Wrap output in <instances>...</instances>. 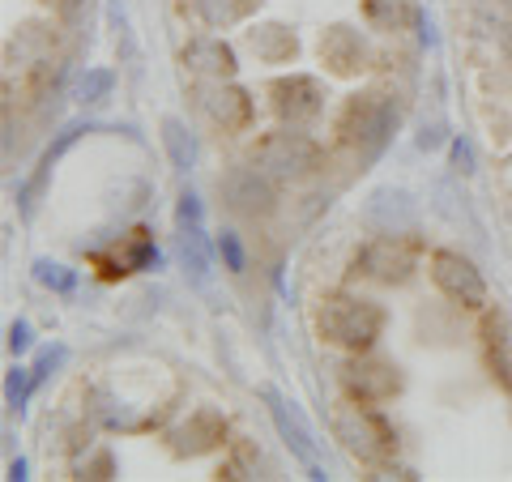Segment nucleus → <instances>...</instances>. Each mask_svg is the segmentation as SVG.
<instances>
[{
  "mask_svg": "<svg viewBox=\"0 0 512 482\" xmlns=\"http://www.w3.org/2000/svg\"><path fill=\"white\" fill-rule=\"evenodd\" d=\"M384 308L376 299H363V295H329L316 312V329L325 342L350 350V355H363L372 350L384 333Z\"/></svg>",
  "mask_w": 512,
  "mask_h": 482,
  "instance_id": "nucleus-1",
  "label": "nucleus"
},
{
  "mask_svg": "<svg viewBox=\"0 0 512 482\" xmlns=\"http://www.w3.org/2000/svg\"><path fill=\"white\" fill-rule=\"evenodd\" d=\"M393 124H397V107L384 99V94H355V99H346V107H342L338 133L346 146L380 154L384 141L393 137Z\"/></svg>",
  "mask_w": 512,
  "mask_h": 482,
  "instance_id": "nucleus-2",
  "label": "nucleus"
},
{
  "mask_svg": "<svg viewBox=\"0 0 512 482\" xmlns=\"http://www.w3.org/2000/svg\"><path fill=\"white\" fill-rule=\"evenodd\" d=\"M414 269H419V239H410L406 231H384L359 252V273L384 286L410 282Z\"/></svg>",
  "mask_w": 512,
  "mask_h": 482,
  "instance_id": "nucleus-3",
  "label": "nucleus"
},
{
  "mask_svg": "<svg viewBox=\"0 0 512 482\" xmlns=\"http://www.w3.org/2000/svg\"><path fill=\"white\" fill-rule=\"evenodd\" d=\"M333 431L346 444V453H355L359 461H384L393 453V431L384 427V419L363 406V401H346V406L333 414Z\"/></svg>",
  "mask_w": 512,
  "mask_h": 482,
  "instance_id": "nucleus-4",
  "label": "nucleus"
},
{
  "mask_svg": "<svg viewBox=\"0 0 512 482\" xmlns=\"http://www.w3.org/2000/svg\"><path fill=\"white\" fill-rule=\"evenodd\" d=\"M256 167H265L274 180H299V175H308L316 167V141L308 133H299V128H274V133H265L256 141Z\"/></svg>",
  "mask_w": 512,
  "mask_h": 482,
  "instance_id": "nucleus-5",
  "label": "nucleus"
},
{
  "mask_svg": "<svg viewBox=\"0 0 512 482\" xmlns=\"http://www.w3.org/2000/svg\"><path fill=\"white\" fill-rule=\"evenodd\" d=\"M431 282H436L453 303H461V308H470V312H483L487 308V282H483V273L474 269L470 256H461L453 248H436V252H431Z\"/></svg>",
  "mask_w": 512,
  "mask_h": 482,
  "instance_id": "nucleus-6",
  "label": "nucleus"
},
{
  "mask_svg": "<svg viewBox=\"0 0 512 482\" xmlns=\"http://www.w3.org/2000/svg\"><path fill=\"white\" fill-rule=\"evenodd\" d=\"M269 103H274L282 124L303 128L325 111V86L308 73H291V77H278V82L269 86Z\"/></svg>",
  "mask_w": 512,
  "mask_h": 482,
  "instance_id": "nucleus-7",
  "label": "nucleus"
},
{
  "mask_svg": "<svg viewBox=\"0 0 512 482\" xmlns=\"http://www.w3.org/2000/svg\"><path fill=\"white\" fill-rule=\"evenodd\" d=\"M338 380L350 401H363V406H376V401H389L402 389V376H397L393 363L384 359H350L338 367Z\"/></svg>",
  "mask_w": 512,
  "mask_h": 482,
  "instance_id": "nucleus-8",
  "label": "nucleus"
},
{
  "mask_svg": "<svg viewBox=\"0 0 512 482\" xmlns=\"http://www.w3.org/2000/svg\"><path fill=\"white\" fill-rule=\"evenodd\" d=\"M197 99L205 107V116H210L214 124H222V128H231V133H244V128L252 124V94L239 90V86H222V77L197 86Z\"/></svg>",
  "mask_w": 512,
  "mask_h": 482,
  "instance_id": "nucleus-9",
  "label": "nucleus"
},
{
  "mask_svg": "<svg viewBox=\"0 0 512 482\" xmlns=\"http://www.w3.org/2000/svg\"><path fill=\"white\" fill-rule=\"evenodd\" d=\"M167 440H171L175 457H201V453H210V448H218L222 440H227V419H222L218 410L201 406V410H192L188 423L175 427Z\"/></svg>",
  "mask_w": 512,
  "mask_h": 482,
  "instance_id": "nucleus-10",
  "label": "nucleus"
},
{
  "mask_svg": "<svg viewBox=\"0 0 512 482\" xmlns=\"http://www.w3.org/2000/svg\"><path fill=\"white\" fill-rule=\"evenodd\" d=\"M227 201H231V210L239 214H269L274 210V201H278V188H274V175H269L265 167H239L227 175Z\"/></svg>",
  "mask_w": 512,
  "mask_h": 482,
  "instance_id": "nucleus-11",
  "label": "nucleus"
},
{
  "mask_svg": "<svg viewBox=\"0 0 512 482\" xmlns=\"http://www.w3.org/2000/svg\"><path fill=\"white\" fill-rule=\"evenodd\" d=\"M265 401H269V414H274V427H278V436L286 440V448H291L299 461L312 465V478H325L320 474V465H316V440H312L308 423H303V414L295 410V401H282L274 389H265Z\"/></svg>",
  "mask_w": 512,
  "mask_h": 482,
  "instance_id": "nucleus-12",
  "label": "nucleus"
},
{
  "mask_svg": "<svg viewBox=\"0 0 512 482\" xmlns=\"http://www.w3.org/2000/svg\"><path fill=\"white\" fill-rule=\"evenodd\" d=\"M320 60L329 64L333 73H363L367 60H372V52H367V39L359 35V30L350 26H329L325 35H320Z\"/></svg>",
  "mask_w": 512,
  "mask_h": 482,
  "instance_id": "nucleus-13",
  "label": "nucleus"
},
{
  "mask_svg": "<svg viewBox=\"0 0 512 482\" xmlns=\"http://www.w3.org/2000/svg\"><path fill=\"white\" fill-rule=\"evenodd\" d=\"M184 64L192 73L201 77H222V82H231L239 73V60H235V47L227 39H214V35H201L184 47Z\"/></svg>",
  "mask_w": 512,
  "mask_h": 482,
  "instance_id": "nucleus-14",
  "label": "nucleus"
},
{
  "mask_svg": "<svg viewBox=\"0 0 512 482\" xmlns=\"http://www.w3.org/2000/svg\"><path fill=\"white\" fill-rule=\"evenodd\" d=\"M175 248H180V265L188 273V282L192 286H205L210 282V239H205L201 231V218H184V222H175Z\"/></svg>",
  "mask_w": 512,
  "mask_h": 482,
  "instance_id": "nucleus-15",
  "label": "nucleus"
},
{
  "mask_svg": "<svg viewBox=\"0 0 512 482\" xmlns=\"http://www.w3.org/2000/svg\"><path fill=\"white\" fill-rule=\"evenodd\" d=\"M248 47H252V52L261 56L265 64H286V60H295L299 39H295L291 26H282V22H261V26H248Z\"/></svg>",
  "mask_w": 512,
  "mask_h": 482,
  "instance_id": "nucleus-16",
  "label": "nucleus"
},
{
  "mask_svg": "<svg viewBox=\"0 0 512 482\" xmlns=\"http://www.w3.org/2000/svg\"><path fill=\"white\" fill-rule=\"evenodd\" d=\"M256 9H261V0H197V13L205 18V26H214V30L248 22Z\"/></svg>",
  "mask_w": 512,
  "mask_h": 482,
  "instance_id": "nucleus-17",
  "label": "nucleus"
},
{
  "mask_svg": "<svg viewBox=\"0 0 512 482\" xmlns=\"http://www.w3.org/2000/svg\"><path fill=\"white\" fill-rule=\"evenodd\" d=\"M410 18H414L410 0H363V22L372 30H384V35L402 30Z\"/></svg>",
  "mask_w": 512,
  "mask_h": 482,
  "instance_id": "nucleus-18",
  "label": "nucleus"
},
{
  "mask_svg": "<svg viewBox=\"0 0 512 482\" xmlns=\"http://www.w3.org/2000/svg\"><path fill=\"white\" fill-rule=\"evenodd\" d=\"M163 146L171 154L175 171H192V163H197V137L184 128V120H175V116L163 120Z\"/></svg>",
  "mask_w": 512,
  "mask_h": 482,
  "instance_id": "nucleus-19",
  "label": "nucleus"
},
{
  "mask_svg": "<svg viewBox=\"0 0 512 482\" xmlns=\"http://www.w3.org/2000/svg\"><path fill=\"white\" fill-rule=\"evenodd\" d=\"M111 90H116V73L111 69H86L73 86V99L82 107H99V103L111 99Z\"/></svg>",
  "mask_w": 512,
  "mask_h": 482,
  "instance_id": "nucleus-20",
  "label": "nucleus"
},
{
  "mask_svg": "<svg viewBox=\"0 0 512 482\" xmlns=\"http://www.w3.org/2000/svg\"><path fill=\"white\" fill-rule=\"evenodd\" d=\"M35 282L47 286V291H56V295H73L77 291V273L69 265H60V261H47V256L35 261Z\"/></svg>",
  "mask_w": 512,
  "mask_h": 482,
  "instance_id": "nucleus-21",
  "label": "nucleus"
},
{
  "mask_svg": "<svg viewBox=\"0 0 512 482\" xmlns=\"http://www.w3.org/2000/svg\"><path fill=\"white\" fill-rule=\"evenodd\" d=\"M487 363H491V376L500 380V389L512 393V342L495 329H491V342H487Z\"/></svg>",
  "mask_w": 512,
  "mask_h": 482,
  "instance_id": "nucleus-22",
  "label": "nucleus"
},
{
  "mask_svg": "<svg viewBox=\"0 0 512 482\" xmlns=\"http://www.w3.org/2000/svg\"><path fill=\"white\" fill-rule=\"evenodd\" d=\"M124 261V269L133 273V269H150V265H158V248H154V235L146 231V227H137L133 231V239H128V252L120 256Z\"/></svg>",
  "mask_w": 512,
  "mask_h": 482,
  "instance_id": "nucleus-23",
  "label": "nucleus"
},
{
  "mask_svg": "<svg viewBox=\"0 0 512 482\" xmlns=\"http://www.w3.org/2000/svg\"><path fill=\"white\" fill-rule=\"evenodd\" d=\"M86 133H94V124H90V120H73L69 128H60V137L52 141V146H47L43 163H47V167H56L60 158H64V150H69V146H77V141H82Z\"/></svg>",
  "mask_w": 512,
  "mask_h": 482,
  "instance_id": "nucleus-24",
  "label": "nucleus"
},
{
  "mask_svg": "<svg viewBox=\"0 0 512 482\" xmlns=\"http://www.w3.org/2000/svg\"><path fill=\"white\" fill-rule=\"evenodd\" d=\"M30 389H35V380H30V372L26 367H13V372L5 376V401H9V410H26V397H30Z\"/></svg>",
  "mask_w": 512,
  "mask_h": 482,
  "instance_id": "nucleus-25",
  "label": "nucleus"
},
{
  "mask_svg": "<svg viewBox=\"0 0 512 482\" xmlns=\"http://www.w3.org/2000/svg\"><path fill=\"white\" fill-rule=\"evenodd\" d=\"M218 256L227 261V269H231V273H244V269H248L244 244H239V235H235V231H222V235H218Z\"/></svg>",
  "mask_w": 512,
  "mask_h": 482,
  "instance_id": "nucleus-26",
  "label": "nucleus"
},
{
  "mask_svg": "<svg viewBox=\"0 0 512 482\" xmlns=\"http://www.w3.org/2000/svg\"><path fill=\"white\" fill-rule=\"evenodd\" d=\"M64 355H69V350H64V346H47L43 350V355L35 359V367H30V380H35V389H39V384L47 380V376H52L56 372V367L64 363Z\"/></svg>",
  "mask_w": 512,
  "mask_h": 482,
  "instance_id": "nucleus-27",
  "label": "nucleus"
},
{
  "mask_svg": "<svg viewBox=\"0 0 512 482\" xmlns=\"http://www.w3.org/2000/svg\"><path fill=\"white\" fill-rule=\"evenodd\" d=\"M448 158H453V171L457 175H474V146L466 137H453V146H448Z\"/></svg>",
  "mask_w": 512,
  "mask_h": 482,
  "instance_id": "nucleus-28",
  "label": "nucleus"
},
{
  "mask_svg": "<svg viewBox=\"0 0 512 482\" xmlns=\"http://www.w3.org/2000/svg\"><path fill=\"white\" fill-rule=\"evenodd\" d=\"M9 350H13V355H26V350H30V325H26V320H18V325L9 329Z\"/></svg>",
  "mask_w": 512,
  "mask_h": 482,
  "instance_id": "nucleus-29",
  "label": "nucleus"
},
{
  "mask_svg": "<svg viewBox=\"0 0 512 482\" xmlns=\"http://www.w3.org/2000/svg\"><path fill=\"white\" fill-rule=\"evenodd\" d=\"M444 146V128L440 124H423L419 128V150H440Z\"/></svg>",
  "mask_w": 512,
  "mask_h": 482,
  "instance_id": "nucleus-30",
  "label": "nucleus"
},
{
  "mask_svg": "<svg viewBox=\"0 0 512 482\" xmlns=\"http://www.w3.org/2000/svg\"><path fill=\"white\" fill-rule=\"evenodd\" d=\"M47 5H52L56 13H64V18H77V13H82V5H86V0H47Z\"/></svg>",
  "mask_w": 512,
  "mask_h": 482,
  "instance_id": "nucleus-31",
  "label": "nucleus"
},
{
  "mask_svg": "<svg viewBox=\"0 0 512 482\" xmlns=\"http://www.w3.org/2000/svg\"><path fill=\"white\" fill-rule=\"evenodd\" d=\"M9 478H13V482H22V478H26V461H22V457L9 465Z\"/></svg>",
  "mask_w": 512,
  "mask_h": 482,
  "instance_id": "nucleus-32",
  "label": "nucleus"
}]
</instances>
